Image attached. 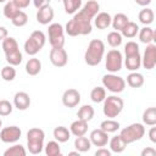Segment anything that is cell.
<instances>
[{
	"label": "cell",
	"mask_w": 156,
	"mask_h": 156,
	"mask_svg": "<svg viewBox=\"0 0 156 156\" xmlns=\"http://www.w3.org/2000/svg\"><path fill=\"white\" fill-rule=\"evenodd\" d=\"M93 26H91V18L87 16L82 10L77 13H74L73 18L66 23L65 32L69 37H77V35H88L91 33Z\"/></svg>",
	"instance_id": "cell-1"
},
{
	"label": "cell",
	"mask_w": 156,
	"mask_h": 156,
	"mask_svg": "<svg viewBox=\"0 0 156 156\" xmlns=\"http://www.w3.org/2000/svg\"><path fill=\"white\" fill-rule=\"evenodd\" d=\"M105 54V44L100 39H93L84 54V61L89 66H98Z\"/></svg>",
	"instance_id": "cell-2"
},
{
	"label": "cell",
	"mask_w": 156,
	"mask_h": 156,
	"mask_svg": "<svg viewBox=\"0 0 156 156\" xmlns=\"http://www.w3.org/2000/svg\"><path fill=\"white\" fill-rule=\"evenodd\" d=\"M45 133L40 128H32L27 133V147L28 151L33 155H38L43 151L44 147Z\"/></svg>",
	"instance_id": "cell-3"
},
{
	"label": "cell",
	"mask_w": 156,
	"mask_h": 156,
	"mask_svg": "<svg viewBox=\"0 0 156 156\" xmlns=\"http://www.w3.org/2000/svg\"><path fill=\"white\" fill-rule=\"evenodd\" d=\"M45 34L41 30H34L32 32V34L29 35V38L26 40L24 43V51L30 55L34 56L35 54H38L45 45Z\"/></svg>",
	"instance_id": "cell-4"
},
{
	"label": "cell",
	"mask_w": 156,
	"mask_h": 156,
	"mask_svg": "<svg viewBox=\"0 0 156 156\" xmlns=\"http://www.w3.org/2000/svg\"><path fill=\"white\" fill-rule=\"evenodd\" d=\"M123 107H124L123 100L116 95H111V96L105 98L102 112L107 118H115L122 112Z\"/></svg>",
	"instance_id": "cell-5"
},
{
	"label": "cell",
	"mask_w": 156,
	"mask_h": 156,
	"mask_svg": "<svg viewBox=\"0 0 156 156\" xmlns=\"http://www.w3.org/2000/svg\"><path fill=\"white\" fill-rule=\"evenodd\" d=\"M145 134V127L141 123H132L130 126L123 128L119 133L122 140L128 145L136 140H140Z\"/></svg>",
	"instance_id": "cell-6"
},
{
	"label": "cell",
	"mask_w": 156,
	"mask_h": 156,
	"mask_svg": "<svg viewBox=\"0 0 156 156\" xmlns=\"http://www.w3.org/2000/svg\"><path fill=\"white\" fill-rule=\"evenodd\" d=\"M49 41L52 48H63L65 45V29L60 23H51L48 29Z\"/></svg>",
	"instance_id": "cell-7"
},
{
	"label": "cell",
	"mask_w": 156,
	"mask_h": 156,
	"mask_svg": "<svg viewBox=\"0 0 156 156\" xmlns=\"http://www.w3.org/2000/svg\"><path fill=\"white\" fill-rule=\"evenodd\" d=\"M102 84H104V88H106L111 93H117V94L122 93L126 88V80L122 77L116 76L113 73L105 74L102 77Z\"/></svg>",
	"instance_id": "cell-8"
},
{
	"label": "cell",
	"mask_w": 156,
	"mask_h": 156,
	"mask_svg": "<svg viewBox=\"0 0 156 156\" xmlns=\"http://www.w3.org/2000/svg\"><path fill=\"white\" fill-rule=\"evenodd\" d=\"M122 63H123V57L119 50L112 49L107 52L106 55V69L111 73L118 72L122 69Z\"/></svg>",
	"instance_id": "cell-9"
},
{
	"label": "cell",
	"mask_w": 156,
	"mask_h": 156,
	"mask_svg": "<svg viewBox=\"0 0 156 156\" xmlns=\"http://www.w3.org/2000/svg\"><path fill=\"white\" fill-rule=\"evenodd\" d=\"M49 58H50V62L55 67H63V66L67 65L68 55H67V51L63 48H52L50 50Z\"/></svg>",
	"instance_id": "cell-10"
},
{
	"label": "cell",
	"mask_w": 156,
	"mask_h": 156,
	"mask_svg": "<svg viewBox=\"0 0 156 156\" xmlns=\"http://www.w3.org/2000/svg\"><path fill=\"white\" fill-rule=\"evenodd\" d=\"M22 135V130L20 129V127L17 126H10V127H5L1 129L0 132V140L10 144V143H16Z\"/></svg>",
	"instance_id": "cell-11"
},
{
	"label": "cell",
	"mask_w": 156,
	"mask_h": 156,
	"mask_svg": "<svg viewBox=\"0 0 156 156\" xmlns=\"http://www.w3.org/2000/svg\"><path fill=\"white\" fill-rule=\"evenodd\" d=\"M141 65L146 69H152L156 65V45L147 44L144 51V56L141 57Z\"/></svg>",
	"instance_id": "cell-12"
},
{
	"label": "cell",
	"mask_w": 156,
	"mask_h": 156,
	"mask_svg": "<svg viewBox=\"0 0 156 156\" xmlns=\"http://www.w3.org/2000/svg\"><path fill=\"white\" fill-rule=\"evenodd\" d=\"M80 102V94L77 89H67L63 95H62V104L66 106V107H76L78 104Z\"/></svg>",
	"instance_id": "cell-13"
},
{
	"label": "cell",
	"mask_w": 156,
	"mask_h": 156,
	"mask_svg": "<svg viewBox=\"0 0 156 156\" xmlns=\"http://www.w3.org/2000/svg\"><path fill=\"white\" fill-rule=\"evenodd\" d=\"M54 20V10L49 4L43 5L37 11V21L40 24H49Z\"/></svg>",
	"instance_id": "cell-14"
},
{
	"label": "cell",
	"mask_w": 156,
	"mask_h": 156,
	"mask_svg": "<svg viewBox=\"0 0 156 156\" xmlns=\"http://www.w3.org/2000/svg\"><path fill=\"white\" fill-rule=\"evenodd\" d=\"M89 139H90V143L93 145L102 147V146L107 145V143H108V133L104 132L100 128L99 129H94V130H91Z\"/></svg>",
	"instance_id": "cell-15"
},
{
	"label": "cell",
	"mask_w": 156,
	"mask_h": 156,
	"mask_svg": "<svg viewBox=\"0 0 156 156\" xmlns=\"http://www.w3.org/2000/svg\"><path fill=\"white\" fill-rule=\"evenodd\" d=\"M13 105L17 110L24 111L30 105V98L26 91H18L13 96Z\"/></svg>",
	"instance_id": "cell-16"
},
{
	"label": "cell",
	"mask_w": 156,
	"mask_h": 156,
	"mask_svg": "<svg viewBox=\"0 0 156 156\" xmlns=\"http://www.w3.org/2000/svg\"><path fill=\"white\" fill-rule=\"evenodd\" d=\"M87 130H88V122L83 121V119H77V121L72 122L71 126H69V132L74 136L85 135Z\"/></svg>",
	"instance_id": "cell-17"
},
{
	"label": "cell",
	"mask_w": 156,
	"mask_h": 156,
	"mask_svg": "<svg viewBox=\"0 0 156 156\" xmlns=\"http://www.w3.org/2000/svg\"><path fill=\"white\" fill-rule=\"evenodd\" d=\"M94 18H95L94 22L98 29H106L108 26H111L112 17L107 12H99Z\"/></svg>",
	"instance_id": "cell-18"
},
{
	"label": "cell",
	"mask_w": 156,
	"mask_h": 156,
	"mask_svg": "<svg viewBox=\"0 0 156 156\" xmlns=\"http://www.w3.org/2000/svg\"><path fill=\"white\" fill-rule=\"evenodd\" d=\"M99 10H100V5H99V2L95 1V0H89V1H87L85 5H84L83 9H82V11H83L87 16H89L91 20L99 13Z\"/></svg>",
	"instance_id": "cell-19"
},
{
	"label": "cell",
	"mask_w": 156,
	"mask_h": 156,
	"mask_svg": "<svg viewBox=\"0 0 156 156\" xmlns=\"http://www.w3.org/2000/svg\"><path fill=\"white\" fill-rule=\"evenodd\" d=\"M126 67L127 69L134 72L136 71L140 66H141V56L140 54H135V55H129V56H126Z\"/></svg>",
	"instance_id": "cell-20"
},
{
	"label": "cell",
	"mask_w": 156,
	"mask_h": 156,
	"mask_svg": "<svg viewBox=\"0 0 156 156\" xmlns=\"http://www.w3.org/2000/svg\"><path fill=\"white\" fill-rule=\"evenodd\" d=\"M41 69V62L37 57H32L26 63V72L29 76H37Z\"/></svg>",
	"instance_id": "cell-21"
},
{
	"label": "cell",
	"mask_w": 156,
	"mask_h": 156,
	"mask_svg": "<svg viewBox=\"0 0 156 156\" xmlns=\"http://www.w3.org/2000/svg\"><path fill=\"white\" fill-rule=\"evenodd\" d=\"M52 134H54V138L56 139V141H58V143H66L71 138V132L66 127H63V126L56 127L54 129Z\"/></svg>",
	"instance_id": "cell-22"
},
{
	"label": "cell",
	"mask_w": 156,
	"mask_h": 156,
	"mask_svg": "<svg viewBox=\"0 0 156 156\" xmlns=\"http://www.w3.org/2000/svg\"><path fill=\"white\" fill-rule=\"evenodd\" d=\"M128 22H129V18H128L127 15H124V13H116V15L113 16L112 21H111V24H112L113 29L121 32V30L123 29V27H124Z\"/></svg>",
	"instance_id": "cell-23"
},
{
	"label": "cell",
	"mask_w": 156,
	"mask_h": 156,
	"mask_svg": "<svg viewBox=\"0 0 156 156\" xmlns=\"http://www.w3.org/2000/svg\"><path fill=\"white\" fill-rule=\"evenodd\" d=\"M127 84L132 88H140L143 84H144V77L141 73H138V72H132L128 74L127 77Z\"/></svg>",
	"instance_id": "cell-24"
},
{
	"label": "cell",
	"mask_w": 156,
	"mask_h": 156,
	"mask_svg": "<svg viewBox=\"0 0 156 156\" xmlns=\"http://www.w3.org/2000/svg\"><path fill=\"white\" fill-rule=\"evenodd\" d=\"M74 147H76L79 152H87V151H89L90 147H91L90 139H88V138L84 136V135L76 136V140H74Z\"/></svg>",
	"instance_id": "cell-25"
},
{
	"label": "cell",
	"mask_w": 156,
	"mask_h": 156,
	"mask_svg": "<svg viewBox=\"0 0 156 156\" xmlns=\"http://www.w3.org/2000/svg\"><path fill=\"white\" fill-rule=\"evenodd\" d=\"M138 33H139L140 41L144 43V44H150L155 39V32H154V29L150 28V27H147V26H145L144 28L139 29Z\"/></svg>",
	"instance_id": "cell-26"
},
{
	"label": "cell",
	"mask_w": 156,
	"mask_h": 156,
	"mask_svg": "<svg viewBox=\"0 0 156 156\" xmlns=\"http://www.w3.org/2000/svg\"><path fill=\"white\" fill-rule=\"evenodd\" d=\"M94 113H95V111H94V107L93 106H90V105H83L78 110L77 117H78V119H83V121L89 122L94 117Z\"/></svg>",
	"instance_id": "cell-27"
},
{
	"label": "cell",
	"mask_w": 156,
	"mask_h": 156,
	"mask_svg": "<svg viewBox=\"0 0 156 156\" xmlns=\"http://www.w3.org/2000/svg\"><path fill=\"white\" fill-rule=\"evenodd\" d=\"M138 18H139V21H140L143 24H145V26H149V24H151V23L154 22V18H155V13H154V11H152L151 9H147V7H145V9H143V10L139 12V15H138Z\"/></svg>",
	"instance_id": "cell-28"
},
{
	"label": "cell",
	"mask_w": 156,
	"mask_h": 156,
	"mask_svg": "<svg viewBox=\"0 0 156 156\" xmlns=\"http://www.w3.org/2000/svg\"><path fill=\"white\" fill-rule=\"evenodd\" d=\"M138 32H139L138 24H136L135 22L129 21V22L123 27V29L121 30V34H122V37H126V38H134V37L138 34Z\"/></svg>",
	"instance_id": "cell-29"
},
{
	"label": "cell",
	"mask_w": 156,
	"mask_h": 156,
	"mask_svg": "<svg viewBox=\"0 0 156 156\" xmlns=\"http://www.w3.org/2000/svg\"><path fill=\"white\" fill-rule=\"evenodd\" d=\"M127 144L122 140V138L119 135H116L113 136L111 140H110V149L112 152H116V154H119L122 151H124Z\"/></svg>",
	"instance_id": "cell-30"
},
{
	"label": "cell",
	"mask_w": 156,
	"mask_h": 156,
	"mask_svg": "<svg viewBox=\"0 0 156 156\" xmlns=\"http://www.w3.org/2000/svg\"><path fill=\"white\" fill-rule=\"evenodd\" d=\"M143 122L146 126L156 124V107H149L143 113Z\"/></svg>",
	"instance_id": "cell-31"
},
{
	"label": "cell",
	"mask_w": 156,
	"mask_h": 156,
	"mask_svg": "<svg viewBox=\"0 0 156 156\" xmlns=\"http://www.w3.org/2000/svg\"><path fill=\"white\" fill-rule=\"evenodd\" d=\"M20 11H21V9H18L12 0L11 1H7L5 4V6H4V16L6 18H9V20H12Z\"/></svg>",
	"instance_id": "cell-32"
},
{
	"label": "cell",
	"mask_w": 156,
	"mask_h": 156,
	"mask_svg": "<svg viewBox=\"0 0 156 156\" xmlns=\"http://www.w3.org/2000/svg\"><path fill=\"white\" fill-rule=\"evenodd\" d=\"M100 129H102L106 133H115L116 130L119 129V123L117 121H113L112 118H108V119L101 122Z\"/></svg>",
	"instance_id": "cell-33"
},
{
	"label": "cell",
	"mask_w": 156,
	"mask_h": 156,
	"mask_svg": "<svg viewBox=\"0 0 156 156\" xmlns=\"http://www.w3.org/2000/svg\"><path fill=\"white\" fill-rule=\"evenodd\" d=\"M105 98H106V90H105V88H102V87H95V88L90 91V99H91L94 102H96V104L102 102V101L105 100Z\"/></svg>",
	"instance_id": "cell-34"
},
{
	"label": "cell",
	"mask_w": 156,
	"mask_h": 156,
	"mask_svg": "<svg viewBox=\"0 0 156 156\" xmlns=\"http://www.w3.org/2000/svg\"><path fill=\"white\" fill-rule=\"evenodd\" d=\"M2 49H4L5 54H9V52L15 51V50H18V43H17V40L15 38L6 37L2 40Z\"/></svg>",
	"instance_id": "cell-35"
},
{
	"label": "cell",
	"mask_w": 156,
	"mask_h": 156,
	"mask_svg": "<svg viewBox=\"0 0 156 156\" xmlns=\"http://www.w3.org/2000/svg\"><path fill=\"white\" fill-rule=\"evenodd\" d=\"M45 154H46V156H60L61 147H60L58 141H55V140L49 141L45 145Z\"/></svg>",
	"instance_id": "cell-36"
},
{
	"label": "cell",
	"mask_w": 156,
	"mask_h": 156,
	"mask_svg": "<svg viewBox=\"0 0 156 156\" xmlns=\"http://www.w3.org/2000/svg\"><path fill=\"white\" fill-rule=\"evenodd\" d=\"M66 13H74L82 6V0H62Z\"/></svg>",
	"instance_id": "cell-37"
},
{
	"label": "cell",
	"mask_w": 156,
	"mask_h": 156,
	"mask_svg": "<svg viewBox=\"0 0 156 156\" xmlns=\"http://www.w3.org/2000/svg\"><path fill=\"white\" fill-rule=\"evenodd\" d=\"M6 55V61L9 65L11 66H18L21 62H22V52L18 50H15V51H11L9 54H5Z\"/></svg>",
	"instance_id": "cell-38"
},
{
	"label": "cell",
	"mask_w": 156,
	"mask_h": 156,
	"mask_svg": "<svg viewBox=\"0 0 156 156\" xmlns=\"http://www.w3.org/2000/svg\"><path fill=\"white\" fill-rule=\"evenodd\" d=\"M107 43L112 48H118L122 44V34L118 30L110 32L107 34Z\"/></svg>",
	"instance_id": "cell-39"
},
{
	"label": "cell",
	"mask_w": 156,
	"mask_h": 156,
	"mask_svg": "<svg viewBox=\"0 0 156 156\" xmlns=\"http://www.w3.org/2000/svg\"><path fill=\"white\" fill-rule=\"evenodd\" d=\"M26 149L20 145V144H16L11 147H9L7 150H5L4 152V156H26Z\"/></svg>",
	"instance_id": "cell-40"
},
{
	"label": "cell",
	"mask_w": 156,
	"mask_h": 156,
	"mask_svg": "<svg viewBox=\"0 0 156 156\" xmlns=\"http://www.w3.org/2000/svg\"><path fill=\"white\" fill-rule=\"evenodd\" d=\"M1 78L6 82H12L16 78V69L13 68V66L9 65L1 68Z\"/></svg>",
	"instance_id": "cell-41"
},
{
	"label": "cell",
	"mask_w": 156,
	"mask_h": 156,
	"mask_svg": "<svg viewBox=\"0 0 156 156\" xmlns=\"http://www.w3.org/2000/svg\"><path fill=\"white\" fill-rule=\"evenodd\" d=\"M11 22H12V24L16 26V27H23V26H26L27 22H28V16H27L26 12L20 11V12L11 20Z\"/></svg>",
	"instance_id": "cell-42"
},
{
	"label": "cell",
	"mask_w": 156,
	"mask_h": 156,
	"mask_svg": "<svg viewBox=\"0 0 156 156\" xmlns=\"http://www.w3.org/2000/svg\"><path fill=\"white\" fill-rule=\"evenodd\" d=\"M124 54H126V56L139 54V45L135 41H128L124 45Z\"/></svg>",
	"instance_id": "cell-43"
},
{
	"label": "cell",
	"mask_w": 156,
	"mask_h": 156,
	"mask_svg": "<svg viewBox=\"0 0 156 156\" xmlns=\"http://www.w3.org/2000/svg\"><path fill=\"white\" fill-rule=\"evenodd\" d=\"M12 104L7 100H0V116H9L12 112Z\"/></svg>",
	"instance_id": "cell-44"
},
{
	"label": "cell",
	"mask_w": 156,
	"mask_h": 156,
	"mask_svg": "<svg viewBox=\"0 0 156 156\" xmlns=\"http://www.w3.org/2000/svg\"><path fill=\"white\" fill-rule=\"evenodd\" d=\"M15 2V5L18 7V9H26L29 6L30 4V0H12Z\"/></svg>",
	"instance_id": "cell-45"
},
{
	"label": "cell",
	"mask_w": 156,
	"mask_h": 156,
	"mask_svg": "<svg viewBox=\"0 0 156 156\" xmlns=\"http://www.w3.org/2000/svg\"><path fill=\"white\" fill-rule=\"evenodd\" d=\"M95 155L96 156H111V151L102 146V147H100V149H98L95 151Z\"/></svg>",
	"instance_id": "cell-46"
},
{
	"label": "cell",
	"mask_w": 156,
	"mask_h": 156,
	"mask_svg": "<svg viewBox=\"0 0 156 156\" xmlns=\"http://www.w3.org/2000/svg\"><path fill=\"white\" fill-rule=\"evenodd\" d=\"M156 155V150L154 147H146L141 151V156H155Z\"/></svg>",
	"instance_id": "cell-47"
},
{
	"label": "cell",
	"mask_w": 156,
	"mask_h": 156,
	"mask_svg": "<svg viewBox=\"0 0 156 156\" xmlns=\"http://www.w3.org/2000/svg\"><path fill=\"white\" fill-rule=\"evenodd\" d=\"M149 139L152 143H156V127H152L151 126V128L149 130Z\"/></svg>",
	"instance_id": "cell-48"
},
{
	"label": "cell",
	"mask_w": 156,
	"mask_h": 156,
	"mask_svg": "<svg viewBox=\"0 0 156 156\" xmlns=\"http://www.w3.org/2000/svg\"><path fill=\"white\" fill-rule=\"evenodd\" d=\"M7 37V29L5 27H0V40H4Z\"/></svg>",
	"instance_id": "cell-49"
},
{
	"label": "cell",
	"mask_w": 156,
	"mask_h": 156,
	"mask_svg": "<svg viewBox=\"0 0 156 156\" xmlns=\"http://www.w3.org/2000/svg\"><path fill=\"white\" fill-rule=\"evenodd\" d=\"M33 4H34V6H35L37 9H39V7H41L43 5H45L46 1H45V0H33Z\"/></svg>",
	"instance_id": "cell-50"
},
{
	"label": "cell",
	"mask_w": 156,
	"mask_h": 156,
	"mask_svg": "<svg viewBox=\"0 0 156 156\" xmlns=\"http://www.w3.org/2000/svg\"><path fill=\"white\" fill-rule=\"evenodd\" d=\"M138 5H140V6H147L150 2H151V0H134Z\"/></svg>",
	"instance_id": "cell-51"
},
{
	"label": "cell",
	"mask_w": 156,
	"mask_h": 156,
	"mask_svg": "<svg viewBox=\"0 0 156 156\" xmlns=\"http://www.w3.org/2000/svg\"><path fill=\"white\" fill-rule=\"evenodd\" d=\"M68 155H69V156H79V151H78V150H77V151H71Z\"/></svg>",
	"instance_id": "cell-52"
},
{
	"label": "cell",
	"mask_w": 156,
	"mask_h": 156,
	"mask_svg": "<svg viewBox=\"0 0 156 156\" xmlns=\"http://www.w3.org/2000/svg\"><path fill=\"white\" fill-rule=\"evenodd\" d=\"M1 124H2V122H1V119H0V128H1Z\"/></svg>",
	"instance_id": "cell-53"
},
{
	"label": "cell",
	"mask_w": 156,
	"mask_h": 156,
	"mask_svg": "<svg viewBox=\"0 0 156 156\" xmlns=\"http://www.w3.org/2000/svg\"><path fill=\"white\" fill-rule=\"evenodd\" d=\"M5 1H6V0H0V2H5Z\"/></svg>",
	"instance_id": "cell-54"
},
{
	"label": "cell",
	"mask_w": 156,
	"mask_h": 156,
	"mask_svg": "<svg viewBox=\"0 0 156 156\" xmlns=\"http://www.w3.org/2000/svg\"><path fill=\"white\" fill-rule=\"evenodd\" d=\"M45 1H46V2H49V1H50V0H45Z\"/></svg>",
	"instance_id": "cell-55"
}]
</instances>
